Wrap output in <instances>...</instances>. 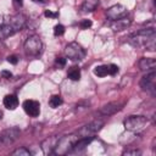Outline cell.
I'll list each match as a JSON object with an SVG mask.
<instances>
[{
	"instance_id": "obj_3",
	"label": "cell",
	"mask_w": 156,
	"mask_h": 156,
	"mask_svg": "<svg viewBox=\"0 0 156 156\" xmlns=\"http://www.w3.org/2000/svg\"><path fill=\"white\" fill-rule=\"evenodd\" d=\"M155 37V29L152 27L150 28H143L140 30H138L135 34H133L129 38V44H132L135 48L139 46H145L146 43Z\"/></svg>"
},
{
	"instance_id": "obj_6",
	"label": "cell",
	"mask_w": 156,
	"mask_h": 156,
	"mask_svg": "<svg viewBox=\"0 0 156 156\" xmlns=\"http://www.w3.org/2000/svg\"><path fill=\"white\" fill-rule=\"evenodd\" d=\"M20 133H21V130L17 127H11V128L4 129L0 133V145L2 147H6V146L13 144L18 139Z\"/></svg>"
},
{
	"instance_id": "obj_24",
	"label": "cell",
	"mask_w": 156,
	"mask_h": 156,
	"mask_svg": "<svg viewBox=\"0 0 156 156\" xmlns=\"http://www.w3.org/2000/svg\"><path fill=\"white\" fill-rule=\"evenodd\" d=\"M63 33H65V27H63L62 24H56V26L54 27V34H55L56 37H61Z\"/></svg>"
},
{
	"instance_id": "obj_19",
	"label": "cell",
	"mask_w": 156,
	"mask_h": 156,
	"mask_svg": "<svg viewBox=\"0 0 156 156\" xmlns=\"http://www.w3.org/2000/svg\"><path fill=\"white\" fill-rule=\"evenodd\" d=\"M16 32L13 30V28L11 27V24L10 23H4V26L0 28V40H4V39H6V38H9V37H11L12 34H15Z\"/></svg>"
},
{
	"instance_id": "obj_30",
	"label": "cell",
	"mask_w": 156,
	"mask_h": 156,
	"mask_svg": "<svg viewBox=\"0 0 156 156\" xmlns=\"http://www.w3.org/2000/svg\"><path fill=\"white\" fill-rule=\"evenodd\" d=\"M7 61H9L10 63H12V65H17V62H18V57H17L16 55H10V56L7 57Z\"/></svg>"
},
{
	"instance_id": "obj_35",
	"label": "cell",
	"mask_w": 156,
	"mask_h": 156,
	"mask_svg": "<svg viewBox=\"0 0 156 156\" xmlns=\"http://www.w3.org/2000/svg\"><path fill=\"white\" fill-rule=\"evenodd\" d=\"M1 118H2V112L0 111V119H1Z\"/></svg>"
},
{
	"instance_id": "obj_34",
	"label": "cell",
	"mask_w": 156,
	"mask_h": 156,
	"mask_svg": "<svg viewBox=\"0 0 156 156\" xmlns=\"http://www.w3.org/2000/svg\"><path fill=\"white\" fill-rule=\"evenodd\" d=\"M13 1H15V2L17 4V5H20V6H21V5L23 4V0H13Z\"/></svg>"
},
{
	"instance_id": "obj_29",
	"label": "cell",
	"mask_w": 156,
	"mask_h": 156,
	"mask_svg": "<svg viewBox=\"0 0 156 156\" xmlns=\"http://www.w3.org/2000/svg\"><path fill=\"white\" fill-rule=\"evenodd\" d=\"M44 16H45V17H49V18H56V17L58 16V13H57V12H52V11H50V10H46V11L44 12Z\"/></svg>"
},
{
	"instance_id": "obj_8",
	"label": "cell",
	"mask_w": 156,
	"mask_h": 156,
	"mask_svg": "<svg viewBox=\"0 0 156 156\" xmlns=\"http://www.w3.org/2000/svg\"><path fill=\"white\" fill-rule=\"evenodd\" d=\"M140 87L144 91L155 95V93H156V73H155V71H151L150 73H147L146 76H144L141 78Z\"/></svg>"
},
{
	"instance_id": "obj_23",
	"label": "cell",
	"mask_w": 156,
	"mask_h": 156,
	"mask_svg": "<svg viewBox=\"0 0 156 156\" xmlns=\"http://www.w3.org/2000/svg\"><path fill=\"white\" fill-rule=\"evenodd\" d=\"M13 156H30V151L26 147H20V149H16L13 152H12Z\"/></svg>"
},
{
	"instance_id": "obj_33",
	"label": "cell",
	"mask_w": 156,
	"mask_h": 156,
	"mask_svg": "<svg viewBox=\"0 0 156 156\" xmlns=\"http://www.w3.org/2000/svg\"><path fill=\"white\" fill-rule=\"evenodd\" d=\"M34 2H39V4H45L48 0H33Z\"/></svg>"
},
{
	"instance_id": "obj_2",
	"label": "cell",
	"mask_w": 156,
	"mask_h": 156,
	"mask_svg": "<svg viewBox=\"0 0 156 156\" xmlns=\"http://www.w3.org/2000/svg\"><path fill=\"white\" fill-rule=\"evenodd\" d=\"M77 140H78V136L76 134H69V135H65L62 138H58L52 154H55V155H66V154L71 152L72 149H73V145L76 144Z\"/></svg>"
},
{
	"instance_id": "obj_5",
	"label": "cell",
	"mask_w": 156,
	"mask_h": 156,
	"mask_svg": "<svg viewBox=\"0 0 156 156\" xmlns=\"http://www.w3.org/2000/svg\"><path fill=\"white\" fill-rule=\"evenodd\" d=\"M65 52H66V56L69 60H72V61H82L85 57V50H84V48L80 44L76 43V41L69 43L66 46Z\"/></svg>"
},
{
	"instance_id": "obj_20",
	"label": "cell",
	"mask_w": 156,
	"mask_h": 156,
	"mask_svg": "<svg viewBox=\"0 0 156 156\" xmlns=\"http://www.w3.org/2000/svg\"><path fill=\"white\" fill-rule=\"evenodd\" d=\"M67 77L71 79V80H79L80 79V69L79 67L77 66H72L68 72H67Z\"/></svg>"
},
{
	"instance_id": "obj_15",
	"label": "cell",
	"mask_w": 156,
	"mask_h": 156,
	"mask_svg": "<svg viewBox=\"0 0 156 156\" xmlns=\"http://www.w3.org/2000/svg\"><path fill=\"white\" fill-rule=\"evenodd\" d=\"M58 140V136H50L48 139H45L41 144V149L44 151L45 155H49V154H52L55 146H56V143Z\"/></svg>"
},
{
	"instance_id": "obj_17",
	"label": "cell",
	"mask_w": 156,
	"mask_h": 156,
	"mask_svg": "<svg viewBox=\"0 0 156 156\" xmlns=\"http://www.w3.org/2000/svg\"><path fill=\"white\" fill-rule=\"evenodd\" d=\"M4 106L9 110H15L18 106V99L15 94H9L4 98Z\"/></svg>"
},
{
	"instance_id": "obj_32",
	"label": "cell",
	"mask_w": 156,
	"mask_h": 156,
	"mask_svg": "<svg viewBox=\"0 0 156 156\" xmlns=\"http://www.w3.org/2000/svg\"><path fill=\"white\" fill-rule=\"evenodd\" d=\"M4 26V16L2 15H0V28Z\"/></svg>"
},
{
	"instance_id": "obj_22",
	"label": "cell",
	"mask_w": 156,
	"mask_h": 156,
	"mask_svg": "<svg viewBox=\"0 0 156 156\" xmlns=\"http://www.w3.org/2000/svg\"><path fill=\"white\" fill-rule=\"evenodd\" d=\"M61 104H62V98H61L60 95H52V96L50 98V100H49V105H50L52 108L58 107Z\"/></svg>"
},
{
	"instance_id": "obj_27",
	"label": "cell",
	"mask_w": 156,
	"mask_h": 156,
	"mask_svg": "<svg viewBox=\"0 0 156 156\" xmlns=\"http://www.w3.org/2000/svg\"><path fill=\"white\" fill-rule=\"evenodd\" d=\"M55 65H56L58 68L65 67V65H66V58H65V57H57V58L55 60Z\"/></svg>"
},
{
	"instance_id": "obj_9",
	"label": "cell",
	"mask_w": 156,
	"mask_h": 156,
	"mask_svg": "<svg viewBox=\"0 0 156 156\" xmlns=\"http://www.w3.org/2000/svg\"><path fill=\"white\" fill-rule=\"evenodd\" d=\"M128 15V9L121 4H116V5H112L111 7L107 9L106 11V16L108 20L111 21H115V20H119V18H123V17H127Z\"/></svg>"
},
{
	"instance_id": "obj_26",
	"label": "cell",
	"mask_w": 156,
	"mask_h": 156,
	"mask_svg": "<svg viewBox=\"0 0 156 156\" xmlns=\"http://www.w3.org/2000/svg\"><path fill=\"white\" fill-rule=\"evenodd\" d=\"M123 155L124 156H138V155H141V151L136 150V149H134V150H126L123 152Z\"/></svg>"
},
{
	"instance_id": "obj_18",
	"label": "cell",
	"mask_w": 156,
	"mask_h": 156,
	"mask_svg": "<svg viewBox=\"0 0 156 156\" xmlns=\"http://www.w3.org/2000/svg\"><path fill=\"white\" fill-rule=\"evenodd\" d=\"M91 140H93V136H88V138H80V139H78L77 141H76V144L73 145V149H72V151H82V150H84L90 143H91Z\"/></svg>"
},
{
	"instance_id": "obj_4",
	"label": "cell",
	"mask_w": 156,
	"mask_h": 156,
	"mask_svg": "<svg viewBox=\"0 0 156 156\" xmlns=\"http://www.w3.org/2000/svg\"><path fill=\"white\" fill-rule=\"evenodd\" d=\"M24 51L29 56H38L43 51V43L38 35H30L24 41Z\"/></svg>"
},
{
	"instance_id": "obj_10",
	"label": "cell",
	"mask_w": 156,
	"mask_h": 156,
	"mask_svg": "<svg viewBox=\"0 0 156 156\" xmlns=\"http://www.w3.org/2000/svg\"><path fill=\"white\" fill-rule=\"evenodd\" d=\"M24 112L30 117H38L40 113V104L35 100H26L23 102Z\"/></svg>"
},
{
	"instance_id": "obj_25",
	"label": "cell",
	"mask_w": 156,
	"mask_h": 156,
	"mask_svg": "<svg viewBox=\"0 0 156 156\" xmlns=\"http://www.w3.org/2000/svg\"><path fill=\"white\" fill-rule=\"evenodd\" d=\"M107 72H108V74H111V76L117 74V73H118V66H117V65H113V63L108 65V66H107Z\"/></svg>"
},
{
	"instance_id": "obj_14",
	"label": "cell",
	"mask_w": 156,
	"mask_h": 156,
	"mask_svg": "<svg viewBox=\"0 0 156 156\" xmlns=\"http://www.w3.org/2000/svg\"><path fill=\"white\" fill-rule=\"evenodd\" d=\"M138 66L141 71H154L156 67V60L152 57H141L138 62Z\"/></svg>"
},
{
	"instance_id": "obj_21",
	"label": "cell",
	"mask_w": 156,
	"mask_h": 156,
	"mask_svg": "<svg viewBox=\"0 0 156 156\" xmlns=\"http://www.w3.org/2000/svg\"><path fill=\"white\" fill-rule=\"evenodd\" d=\"M94 74L98 76V77H105V76H107V74H108V72H107V66H105V65L96 66V67L94 68Z\"/></svg>"
},
{
	"instance_id": "obj_28",
	"label": "cell",
	"mask_w": 156,
	"mask_h": 156,
	"mask_svg": "<svg viewBox=\"0 0 156 156\" xmlns=\"http://www.w3.org/2000/svg\"><path fill=\"white\" fill-rule=\"evenodd\" d=\"M91 21L90 20H83L82 22H80V28L82 29H88L89 27H91Z\"/></svg>"
},
{
	"instance_id": "obj_7",
	"label": "cell",
	"mask_w": 156,
	"mask_h": 156,
	"mask_svg": "<svg viewBox=\"0 0 156 156\" xmlns=\"http://www.w3.org/2000/svg\"><path fill=\"white\" fill-rule=\"evenodd\" d=\"M102 127H104V121H101V119H95V121H93V122H90V123L83 126V127L78 130L77 135L80 136V138L93 136V135L96 134Z\"/></svg>"
},
{
	"instance_id": "obj_16",
	"label": "cell",
	"mask_w": 156,
	"mask_h": 156,
	"mask_svg": "<svg viewBox=\"0 0 156 156\" xmlns=\"http://www.w3.org/2000/svg\"><path fill=\"white\" fill-rule=\"evenodd\" d=\"M98 6H99V0H84L80 6V11L82 13H89L93 12Z\"/></svg>"
},
{
	"instance_id": "obj_11",
	"label": "cell",
	"mask_w": 156,
	"mask_h": 156,
	"mask_svg": "<svg viewBox=\"0 0 156 156\" xmlns=\"http://www.w3.org/2000/svg\"><path fill=\"white\" fill-rule=\"evenodd\" d=\"M26 22H27V17L23 13H16L15 16L11 17L9 23L11 24V27L13 28L15 32H18L26 26Z\"/></svg>"
},
{
	"instance_id": "obj_31",
	"label": "cell",
	"mask_w": 156,
	"mask_h": 156,
	"mask_svg": "<svg viewBox=\"0 0 156 156\" xmlns=\"http://www.w3.org/2000/svg\"><path fill=\"white\" fill-rule=\"evenodd\" d=\"M1 76L4 78H11L12 77V73L10 71H1Z\"/></svg>"
},
{
	"instance_id": "obj_1",
	"label": "cell",
	"mask_w": 156,
	"mask_h": 156,
	"mask_svg": "<svg viewBox=\"0 0 156 156\" xmlns=\"http://www.w3.org/2000/svg\"><path fill=\"white\" fill-rule=\"evenodd\" d=\"M147 123H149V118L145 116H139V115H132V116L127 117L123 122L124 128L133 133L141 132L143 129H145Z\"/></svg>"
},
{
	"instance_id": "obj_12",
	"label": "cell",
	"mask_w": 156,
	"mask_h": 156,
	"mask_svg": "<svg viewBox=\"0 0 156 156\" xmlns=\"http://www.w3.org/2000/svg\"><path fill=\"white\" fill-rule=\"evenodd\" d=\"M132 23V20L127 18V17H123V18H119V20H115V21H111V24L110 27L115 30V32H119V30H123V29H127Z\"/></svg>"
},
{
	"instance_id": "obj_13",
	"label": "cell",
	"mask_w": 156,
	"mask_h": 156,
	"mask_svg": "<svg viewBox=\"0 0 156 156\" xmlns=\"http://www.w3.org/2000/svg\"><path fill=\"white\" fill-rule=\"evenodd\" d=\"M121 107H122V105L119 102H108L100 108V113L104 116H111V115L116 113L117 111H119Z\"/></svg>"
}]
</instances>
